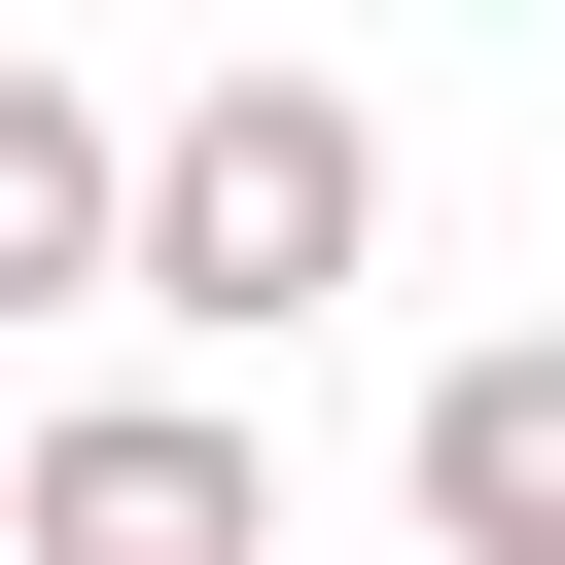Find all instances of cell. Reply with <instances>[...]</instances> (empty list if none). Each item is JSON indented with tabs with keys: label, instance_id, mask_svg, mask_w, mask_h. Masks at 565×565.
Returning <instances> with one entry per match:
<instances>
[{
	"label": "cell",
	"instance_id": "cell-1",
	"mask_svg": "<svg viewBox=\"0 0 565 565\" xmlns=\"http://www.w3.org/2000/svg\"><path fill=\"white\" fill-rule=\"evenodd\" d=\"M353 247H388V106L353 71H177L141 106V318L177 353H282Z\"/></svg>",
	"mask_w": 565,
	"mask_h": 565
},
{
	"label": "cell",
	"instance_id": "cell-2",
	"mask_svg": "<svg viewBox=\"0 0 565 565\" xmlns=\"http://www.w3.org/2000/svg\"><path fill=\"white\" fill-rule=\"evenodd\" d=\"M247 530H282V459L212 388H71L35 424V565H247Z\"/></svg>",
	"mask_w": 565,
	"mask_h": 565
},
{
	"label": "cell",
	"instance_id": "cell-3",
	"mask_svg": "<svg viewBox=\"0 0 565 565\" xmlns=\"http://www.w3.org/2000/svg\"><path fill=\"white\" fill-rule=\"evenodd\" d=\"M0 318H141V106L0 35Z\"/></svg>",
	"mask_w": 565,
	"mask_h": 565
},
{
	"label": "cell",
	"instance_id": "cell-4",
	"mask_svg": "<svg viewBox=\"0 0 565 565\" xmlns=\"http://www.w3.org/2000/svg\"><path fill=\"white\" fill-rule=\"evenodd\" d=\"M388 494H424V565H565V318H494V353H424V424H388Z\"/></svg>",
	"mask_w": 565,
	"mask_h": 565
},
{
	"label": "cell",
	"instance_id": "cell-5",
	"mask_svg": "<svg viewBox=\"0 0 565 565\" xmlns=\"http://www.w3.org/2000/svg\"><path fill=\"white\" fill-rule=\"evenodd\" d=\"M0 565H35V424H0Z\"/></svg>",
	"mask_w": 565,
	"mask_h": 565
}]
</instances>
